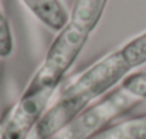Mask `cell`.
Listing matches in <instances>:
<instances>
[{
    "label": "cell",
    "instance_id": "cell-1",
    "mask_svg": "<svg viewBox=\"0 0 146 139\" xmlns=\"http://www.w3.org/2000/svg\"><path fill=\"white\" fill-rule=\"evenodd\" d=\"M132 71L121 50L109 53L72 80L41 116L29 139H44L57 132L104 98Z\"/></svg>",
    "mask_w": 146,
    "mask_h": 139
},
{
    "label": "cell",
    "instance_id": "cell-2",
    "mask_svg": "<svg viewBox=\"0 0 146 139\" xmlns=\"http://www.w3.org/2000/svg\"><path fill=\"white\" fill-rule=\"evenodd\" d=\"M108 0H74L68 20L57 33L43 64L31 77L34 87L57 90L97 29Z\"/></svg>",
    "mask_w": 146,
    "mask_h": 139
},
{
    "label": "cell",
    "instance_id": "cell-3",
    "mask_svg": "<svg viewBox=\"0 0 146 139\" xmlns=\"http://www.w3.org/2000/svg\"><path fill=\"white\" fill-rule=\"evenodd\" d=\"M139 102L141 99L119 87L44 139H95L112 124V121L131 111Z\"/></svg>",
    "mask_w": 146,
    "mask_h": 139
},
{
    "label": "cell",
    "instance_id": "cell-4",
    "mask_svg": "<svg viewBox=\"0 0 146 139\" xmlns=\"http://www.w3.org/2000/svg\"><path fill=\"white\" fill-rule=\"evenodd\" d=\"M55 90L27 84L20 98L0 119V139H29L48 109Z\"/></svg>",
    "mask_w": 146,
    "mask_h": 139
},
{
    "label": "cell",
    "instance_id": "cell-5",
    "mask_svg": "<svg viewBox=\"0 0 146 139\" xmlns=\"http://www.w3.org/2000/svg\"><path fill=\"white\" fill-rule=\"evenodd\" d=\"M26 7L44 26L54 31H60L68 20V11L61 0H21Z\"/></svg>",
    "mask_w": 146,
    "mask_h": 139
},
{
    "label": "cell",
    "instance_id": "cell-6",
    "mask_svg": "<svg viewBox=\"0 0 146 139\" xmlns=\"http://www.w3.org/2000/svg\"><path fill=\"white\" fill-rule=\"evenodd\" d=\"M131 68H136L146 63V31L125 43L119 48Z\"/></svg>",
    "mask_w": 146,
    "mask_h": 139
},
{
    "label": "cell",
    "instance_id": "cell-7",
    "mask_svg": "<svg viewBox=\"0 0 146 139\" xmlns=\"http://www.w3.org/2000/svg\"><path fill=\"white\" fill-rule=\"evenodd\" d=\"M121 87L129 92L131 95L136 96L138 99H146V71L129 74L121 84Z\"/></svg>",
    "mask_w": 146,
    "mask_h": 139
},
{
    "label": "cell",
    "instance_id": "cell-8",
    "mask_svg": "<svg viewBox=\"0 0 146 139\" xmlns=\"http://www.w3.org/2000/svg\"><path fill=\"white\" fill-rule=\"evenodd\" d=\"M14 48V41H13V34L9 24L7 17L4 16L1 7H0V57H9Z\"/></svg>",
    "mask_w": 146,
    "mask_h": 139
},
{
    "label": "cell",
    "instance_id": "cell-9",
    "mask_svg": "<svg viewBox=\"0 0 146 139\" xmlns=\"http://www.w3.org/2000/svg\"><path fill=\"white\" fill-rule=\"evenodd\" d=\"M142 118H143V119H146V114H145V115H142Z\"/></svg>",
    "mask_w": 146,
    "mask_h": 139
}]
</instances>
